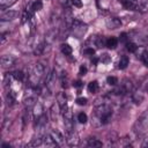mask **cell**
<instances>
[{
	"label": "cell",
	"mask_w": 148,
	"mask_h": 148,
	"mask_svg": "<svg viewBox=\"0 0 148 148\" xmlns=\"http://www.w3.org/2000/svg\"><path fill=\"white\" fill-rule=\"evenodd\" d=\"M87 29H88V27H87L86 23H83L82 21L75 18L74 22H73V24H72V28H71V34H72L75 38L79 39V38H82V37L84 36Z\"/></svg>",
	"instance_id": "cell-4"
},
{
	"label": "cell",
	"mask_w": 148,
	"mask_h": 148,
	"mask_svg": "<svg viewBox=\"0 0 148 148\" xmlns=\"http://www.w3.org/2000/svg\"><path fill=\"white\" fill-rule=\"evenodd\" d=\"M17 16H18V12H16V10H12V9H9V10H2V13L0 15V20L2 22L12 21V20L16 18Z\"/></svg>",
	"instance_id": "cell-10"
},
{
	"label": "cell",
	"mask_w": 148,
	"mask_h": 148,
	"mask_svg": "<svg viewBox=\"0 0 148 148\" xmlns=\"http://www.w3.org/2000/svg\"><path fill=\"white\" fill-rule=\"evenodd\" d=\"M117 44H118V39H117L116 37H112V36H111V37L106 38L105 46H106L108 49H116Z\"/></svg>",
	"instance_id": "cell-19"
},
{
	"label": "cell",
	"mask_w": 148,
	"mask_h": 148,
	"mask_svg": "<svg viewBox=\"0 0 148 148\" xmlns=\"http://www.w3.org/2000/svg\"><path fill=\"white\" fill-rule=\"evenodd\" d=\"M58 34H59V29L58 28H52V29H50L47 32H46V35H45V39H44V42H45V45H46V47H47V51L50 50V46L52 45V43L56 40V38L58 37Z\"/></svg>",
	"instance_id": "cell-5"
},
{
	"label": "cell",
	"mask_w": 148,
	"mask_h": 148,
	"mask_svg": "<svg viewBox=\"0 0 148 148\" xmlns=\"http://www.w3.org/2000/svg\"><path fill=\"white\" fill-rule=\"evenodd\" d=\"M87 120H88V117H87V114H86L84 112H80V113L77 114V121H79L80 124H86Z\"/></svg>",
	"instance_id": "cell-32"
},
{
	"label": "cell",
	"mask_w": 148,
	"mask_h": 148,
	"mask_svg": "<svg viewBox=\"0 0 148 148\" xmlns=\"http://www.w3.org/2000/svg\"><path fill=\"white\" fill-rule=\"evenodd\" d=\"M105 42H106V38H104L103 36H95V46L103 47L105 46Z\"/></svg>",
	"instance_id": "cell-27"
},
{
	"label": "cell",
	"mask_w": 148,
	"mask_h": 148,
	"mask_svg": "<svg viewBox=\"0 0 148 148\" xmlns=\"http://www.w3.org/2000/svg\"><path fill=\"white\" fill-rule=\"evenodd\" d=\"M134 132L138 136H143L148 132V111L143 112L134 124Z\"/></svg>",
	"instance_id": "cell-3"
},
{
	"label": "cell",
	"mask_w": 148,
	"mask_h": 148,
	"mask_svg": "<svg viewBox=\"0 0 148 148\" xmlns=\"http://www.w3.org/2000/svg\"><path fill=\"white\" fill-rule=\"evenodd\" d=\"M15 64V58L10 54H5L1 57V66L2 68H10Z\"/></svg>",
	"instance_id": "cell-13"
},
{
	"label": "cell",
	"mask_w": 148,
	"mask_h": 148,
	"mask_svg": "<svg viewBox=\"0 0 148 148\" xmlns=\"http://www.w3.org/2000/svg\"><path fill=\"white\" fill-rule=\"evenodd\" d=\"M138 57H139V59L143 62V65L148 67V51H147L146 49H142Z\"/></svg>",
	"instance_id": "cell-22"
},
{
	"label": "cell",
	"mask_w": 148,
	"mask_h": 148,
	"mask_svg": "<svg viewBox=\"0 0 148 148\" xmlns=\"http://www.w3.org/2000/svg\"><path fill=\"white\" fill-rule=\"evenodd\" d=\"M132 99H133V102H134L135 104H140V103L143 101V92H141V91H139V90L133 91V94H132Z\"/></svg>",
	"instance_id": "cell-16"
},
{
	"label": "cell",
	"mask_w": 148,
	"mask_h": 148,
	"mask_svg": "<svg viewBox=\"0 0 148 148\" xmlns=\"http://www.w3.org/2000/svg\"><path fill=\"white\" fill-rule=\"evenodd\" d=\"M64 125L66 132H71L74 130V123H73V113L69 109H67L64 113Z\"/></svg>",
	"instance_id": "cell-6"
},
{
	"label": "cell",
	"mask_w": 148,
	"mask_h": 148,
	"mask_svg": "<svg viewBox=\"0 0 148 148\" xmlns=\"http://www.w3.org/2000/svg\"><path fill=\"white\" fill-rule=\"evenodd\" d=\"M46 51H47V49H46L45 42H40V43L36 44L35 47H34V54H35V56H42V54L45 53Z\"/></svg>",
	"instance_id": "cell-15"
},
{
	"label": "cell",
	"mask_w": 148,
	"mask_h": 148,
	"mask_svg": "<svg viewBox=\"0 0 148 148\" xmlns=\"http://www.w3.org/2000/svg\"><path fill=\"white\" fill-rule=\"evenodd\" d=\"M106 82H108L110 86H117V83H118V79H117L116 76H108Z\"/></svg>",
	"instance_id": "cell-33"
},
{
	"label": "cell",
	"mask_w": 148,
	"mask_h": 148,
	"mask_svg": "<svg viewBox=\"0 0 148 148\" xmlns=\"http://www.w3.org/2000/svg\"><path fill=\"white\" fill-rule=\"evenodd\" d=\"M45 113H44V109H43V105L40 104V103H36L35 104V106H34V109H32V118H34V120H35V124L44 116Z\"/></svg>",
	"instance_id": "cell-9"
},
{
	"label": "cell",
	"mask_w": 148,
	"mask_h": 148,
	"mask_svg": "<svg viewBox=\"0 0 148 148\" xmlns=\"http://www.w3.org/2000/svg\"><path fill=\"white\" fill-rule=\"evenodd\" d=\"M76 104H79V105H86L87 104V102H88V99L86 98V97H79V98H76Z\"/></svg>",
	"instance_id": "cell-36"
},
{
	"label": "cell",
	"mask_w": 148,
	"mask_h": 148,
	"mask_svg": "<svg viewBox=\"0 0 148 148\" xmlns=\"http://www.w3.org/2000/svg\"><path fill=\"white\" fill-rule=\"evenodd\" d=\"M105 23H106V27H108L109 29H112V30L118 29V28L121 27V20L118 18V17H114V16L108 17L106 21H105Z\"/></svg>",
	"instance_id": "cell-11"
},
{
	"label": "cell",
	"mask_w": 148,
	"mask_h": 148,
	"mask_svg": "<svg viewBox=\"0 0 148 148\" xmlns=\"http://www.w3.org/2000/svg\"><path fill=\"white\" fill-rule=\"evenodd\" d=\"M111 116H112V108L108 103L102 102L95 106V111L91 116L92 125L95 127L104 126L110 121Z\"/></svg>",
	"instance_id": "cell-1"
},
{
	"label": "cell",
	"mask_w": 148,
	"mask_h": 148,
	"mask_svg": "<svg viewBox=\"0 0 148 148\" xmlns=\"http://www.w3.org/2000/svg\"><path fill=\"white\" fill-rule=\"evenodd\" d=\"M57 102H58V105L60 108V112H65L68 108H67V97L65 95V92H59L57 95Z\"/></svg>",
	"instance_id": "cell-12"
},
{
	"label": "cell",
	"mask_w": 148,
	"mask_h": 148,
	"mask_svg": "<svg viewBox=\"0 0 148 148\" xmlns=\"http://www.w3.org/2000/svg\"><path fill=\"white\" fill-rule=\"evenodd\" d=\"M79 74H80V75H86V74H87V67H86L84 65H81V66H80Z\"/></svg>",
	"instance_id": "cell-38"
},
{
	"label": "cell",
	"mask_w": 148,
	"mask_h": 148,
	"mask_svg": "<svg viewBox=\"0 0 148 148\" xmlns=\"http://www.w3.org/2000/svg\"><path fill=\"white\" fill-rule=\"evenodd\" d=\"M44 145L47 147H57V142L53 140V138L51 136V134H45L44 135Z\"/></svg>",
	"instance_id": "cell-17"
},
{
	"label": "cell",
	"mask_w": 148,
	"mask_h": 148,
	"mask_svg": "<svg viewBox=\"0 0 148 148\" xmlns=\"http://www.w3.org/2000/svg\"><path fill=\"white\" fill-rule=\"evenodd\" d=\"M98 82L97 81H91V82H89V84H88V91L90 92V94H96L97 91H98Z\"/></svg>",
	"instance_id": "cell-26"
},
{
	"label": "cell",
	"mask_w": 148,
	"mask_h": 148,
	"mask_svg": "<svg viewBox=\"0 0 148 148\" xmlns=\"http://www.w3.org/2000/svg\"><path fill=\"white\" fill-rule=\"evenodd\" d=\"M16 2V0H0V8L1 10H6L10 6H13Z\"/></svg>",
	"instance_id": "cell-25"
},
{
	"label": "cell",
	"mask_w": 148,
	"mask_h": 148,
	"mask_svg": "<svg viewBox=\"0 0 148 148\" xmlns=\"http://www.w3.org/2000/svg\"><path fill=\"white\" fill-rule=\"evenodd\" d=\"M126 50L128 52H131V53H134V52L138 51V45L135 43H133V42H127L126 43Z\"/></svg>",
	"instance_id": "cell-29"
},
{
	"label": "cell",
	"mask_w": 148,
	"mask_h": 148,
	"mask_svg": "<svg viewBox=\"0 0 148 148\" xmlns=\"http://www.w3.org/2000/svg\"><path fill=\"white\" fill-rule=\"evenodd\" d=\"M10 75H12V77H13L15 81H17V82H22V81L24 80V76H25V74H24L22 71H15V72H13Z\"/></svg>",
	"instance_id": "cell-20"
},
{
	"label": "cell",
	"mask_w": 148,
	"mask_h": 148,
	"mask_svg": "<svg viewBox=\"0 0 148 148\" xmlns=\"http://www.w3.org/2000/svg\"><path fill=\"white\" fill-rule=\"evenodd\" d=\"M45 66L42 64H35L29 68L28 72V86L29 87H38L39 81L45 74Z\"/></svg>",
	"instance_id": "cell-2"
},
{
	"label": "cell",
	"mask_w": 148,
	"mask_h": 148,
	"mask_svg": "<svg viewBox=\"0 0 148 148\" xmlns=\"http://www.w3.org/2000/svg\"><path fill=\"white\" fill-rule=\"evenodd\" d=\"M58 110H60V108H59V105H57V108H56V104H53L52 106H51V110H50V114H51V119L52 120H57V118H58Z\"/></svg>",
	"instance_id": "cell-28"
},
{
	"label": "cell",
	"mask_w": 148,
	"mask_h": 148,
	"mask_svg": "<svg viewBox=\"0 0 148 148\" xmlns=\"http://www.w3.org/2000/svg\"><path fill=\"white\" fill-rule=\"evenodd\" d=\"M119 40H120V43L126 44V43L128 42V36H127V34H126V32L120 34V36H119Z\"/></svg>",
	"instance_id": "cell-35"
},
{
	"label": "cell",
	"mask_w": 148,
	"mask_h": 148,
	"mask_svg": "<svg viewBox=\"0 0 148 148\" xmlns=\"http://www.w3.org/2000/svg\"><path fill=\"white\" fill-rule=\"evenodd\" d=\"M79 141H80L79 140V135L74 130L71 131V132H66V142L68 143V146L75 147V146L79 145Z\"/></svg>",
	"instance_id": "cell-8"
},
{
	"label": "cell",
	"mask_w": 148,
	"mask_h": 148,
	"mask_svg": "<svg viewBox=\"0 0 148 148\" xmlns=\"http://www.w3.org/2000/svg\"><path fill=\"white\" fill-rule=\"evenodd\" d=\"M82 54H84V56H89V57H92L94 54H95V50L91 47V46H86L83 50H82Z\"/></svg>",
	"instance_id": "cell-31"
},
{
	"label": "cell",
	"mask_w": 148,
	"mask_h": 148,
	"mask_svg": "<svg viewBox=\"0 0 148 148\" xmlns=\"http://www.w3.org/2000/svg\"><path fill=\"white\" fill-rule=\"evenodd\" d=\"M102 141H99L98 139H96V138H89L88 140H87V146L88 147H102Z\"/></svg>",
	"instance_id": "cell-21"
},
{
	"label": "cell",
	"mask_w": 148,
	"mask_h": 148,
	"mask_svg": "<svg viewBox=\"0 0 148 148\" xmlns=\"http://www.w3.org/2000/svg\"><path fill=\"white\" fill-rule=\"evenodd\" d=\"M130 64V59L127 56H123L120 59H119V62H118V68L120 69H125Z\"/></svg>",
	"instance_id": "cell-24"
},
{
	"label": "cell",
	"mask_w": 148,
	"mask_h": 148,
	"mask_svg": "<svg viewBox=\"0 0 148 148\" xmlns=\"http://www.w3.org/2000/svg\"><path fill=\"white\" fill-rule=\"evenodd\" d=\"M7 35H8V32H2V34H1V43H2V44L5 43V40H6V38H7Z\"/></svg>",
	"instance_id": "cell-39"
},
{
	"label": "cell",
	"mask_w": 148,
	"mask_h": 148,
	"mask_svg": "<svg viewBox=\"0 0 148 148\" xmlns=\"http://www.w3.org/2000/svg\"><path fill=\"white\" fill-rule=\"evenodd\" d=\"M73 86L76 87V88H80V87H82V82H81V81H75V82L73 83Z\"/></svg>",
	"instance_id": "cell-40"
},
{
	"label": "cell",
	"mask_w": 148,
	"mask_h": 148,
	"mask_svg": "<svg viewBox=\"0 0 148 148\" xmlns=\"http://www.w3.org/2000/svg\"><path fill=\"white\" fill-rule=\"evenodd\" d=\"M71 3H72V6L76 7V8H81L82 7V1L81 0H71Z\"/></svg>",
	"instance_id": "cell-37"
},
{
	"label": "cell",
	"mask_w": 148,
	"mask_h": 148,
	"mask_svg": "<svg viewBox=\"0 0 148 148\" xmlns=\"http://www.w3.org/2000/svg\"><path fill=\"white\" fill-rule=\"evenodd\" d=\"M56 80H57V72L56 71H52L50 72L47 75H46V79H45V87L46 89L52 92L53 91V88H54V84H56Z\"/></svg>",
	"instance_id": "cell-7"
},
{
	"label": "cell",
	"mask_w": 148,
	"mask_h": 148,
	"mask_svg": "<svg viewBox=\"0 0 148 148\" xmlns=\"http://www.w3.org/2000/svg\"><path fill=\"white\" fill-rule=\"evenodd\" d=\"M50 134H51V136L53 138V140L57 142V145H58L59 147H61V146H64V145H65L66 139H65V136H64L59 131L53 130V131H51V132H50Z\"/></svg>",
	"instance_id": "cell-14"
},
{
	"label": "cell",
	"mask_w": 148,
	"mask_h": 148,
	"mask_svg": "<svg viewBox=\"0 0 148 148\" xmlns=\"http://www.w3.org/2000/svg\"><path fill=\"white\" fill-rule=\"evenodd\" d=\"M148 7V0H136V10L143 13Z\"/></svg>",
	"instance_id": "cell-18"
},
{
	"label": "cell",
	"mask_w": 148,
	"mask_h": 148,
	"mask_svg": "<svg viewBox=\"0 0 148 148\" xmlns=\"http://www.w3.org/2000/svg\"><path fill=\"white\" fill-rule=\"evenodd\" d=\"M60 50H61V53H62V54H65V56H71V54H72V52H73L72 46H71L69 44H67V43L61 44Z\"/></svg>",
	"instance_id": "cell-23"
},
{
	"label": "cell",
	"mask_w": 148,
	"mask_h": 148,
	"mask_svg": "<svg viewBox=\"0 0 148 148\" xmlns=\"http://www.w3.org/2000/svg\"><path fill=\"white\" fill-rule=\"evenodd\" d=\"M31 6H32L34 12H38L43 8V2L40 0H35L34 2H31Z\"/></svg>",
	"instance_id": "cell-30"
},
{
	"label": "cell",
	"mask_w": 148,
	"mask_h": 148,
	"mask_svg": "<svg viewBox=\"0 0 148 148\" xmlns=\"http://www.w3.org/2000/svg\"><path fill=\"white\" fill-rule=\"evenodd\" d=\"M99 60H101L103 64H109V62L111 61V58H110V56H109L108 53H104V54H102V57L99 58Z\"/></svg>",
	"instance_id": "cell-34"
}]
</instances>
